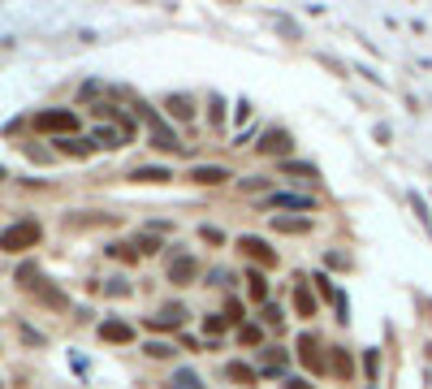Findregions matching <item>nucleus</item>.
<instances>
[{"label":"nucleus","instance_id":"nucleus-1","mask_svg":"<svg viewBox=\"0 0 432 389\" xmlns=\"http://www.w3.org/2000/svg\"><path fill=\"white\" fill-rule=\"evenodd\" d=\"M39 238H43V225L35 217H22V221H13L9 230H0V251H9V255H22L30 247H39Z\"/></svg>","mask_w":432,"mask_h":389},{"label":"nucleus","instance_id":"nucleus-2","mask_svg":"<svg viewBox=\"0 0 432 389\" xmlns=\"http://www.w3.org/2000/svg\"><path fill=\"white\" fill-rule=\"evenodd\" d=\"M35 130H43V134H74L78 130V112H70V108H43V112H35Z\"/></svg>","mask_w":432,"mask_h":389},{"label":"nucleus","instance_id":"nucleus-3","mask_svg":"<svg viewBox=\"0 0 432 389\" xmlns=\"http://www.w3.org/2000/svg\"><path fill=\"white\" fill-rule=\"evenodd\" d=\"M138 117L147 121V130H152V148H160V152H178V148H182L178 134H173V130L156 117V108H152V104H138Z\"/></svg>","mask_w":432,"mask_h":389},{"label":"nucleus","instance_id":"nucleus-4","mask_svg":"<svg viewBox=\"0 0 432 389\" xmlns=\"http://www.w3.org/2000/svg\"><path fill=\"white\" fill-rule=\"evenodd\" d=\"M238 251H243L247 259H255L260 268H273V264H277V251L268 247L264 238H255V234H243V238H238Z\"/></svg>","mask_w":432,"mask_h":389},{"label":"nucleus","instance_id":"nucleus-5","mask_svg":"<svg viewBox=\"0 0 432 389\" xmlns=\"http://www.w3.org/2000/svg\"><path fill=\"white\" fill-rule=\"evenodd\" d=\"M255 148H260L264 156H281V160H285V152H290V148H294V139H290V130H281V126H273V130H268V134H264L260 143H255Z\"/></svg>","mask_w":432,"mask_h":389},{"label":"nucleus","instance_id":"nucleus-6","mask_svg":"<svg viewBox=\"0 0 432 389\" xmlns=\"http://www.w3.org/2000/svg\"><path fill=\"white\" fill-rule=\"evenodd\" d=\"M260 203H264V208H298V212H311V208H316V199H311V194H294V190H277V194H264Z\"/></svg>","mask_w":432,"mask_h":389},{"label":"nucleus","instance_id":"nucleus-7","mask_svg":"<svg viewBox=\"0 0 432 389\" xmlns=\"http://www.w3.org/2000/svg\"><path fill=\"white\" fill-rule=\"evenodd\" d=\"M30 290H35V299H39L43 307H52V312H65V307H70L65 290H56L52 281H43V277H35V281H30Z\"/></svg>","mask_w":432,"mask_h":389},{"label":"nucleus","instance_id":"nucleus-8","mask_svg":"<svg viewBox=\"0 0 432 389\" xmlns=\"http://www.w3.org/2000/svg\"><path fill=\"white\" fill-rule=\"evenodd\" d=\"M298 359L307 363L311 372H325V350H320V337L316 333H302L298 337Z\"/></svg>","mask_w":432,"mask_h":389},{"label":"nucleus","instance_id":"nucleus-9","mask_svg":"<svg viewBox=\"0 0 432 389\" xmlns=\"http://www.w3.org/2000/svg\"><path fill=\"white\" fill-rule=\"evenodd\" d=\"M195 277H199V259H195V255H178V259L169 264V281H173V286H190Z\"/></svg>","mask_w":432,"mask_h":389},{"label":"nucleus","instance_id":"nucleus-10","mask_svg":"<svg viewBox=\"0 0 432 389\" xmlns=\"http://www.w3.org/2000/svg\"><path fill=\"white\" fill-rule=\"evenodd\" d=\"M190 182H199V186H220V182H229V169H225V165H195V169H190Z\"/></svg>","mask_w":432,"mask_h":389},{"label":"nucleus","instance_id":"nucleus-11","mask_svg":"<svg viewBox=\"0 0 432 389\" xmlns=\"http://www.w3.org/2000/svg\"><path fill=\"white\" fill-rule=\"evenodd\" d=\"M182 320H186V307H160V316L147 320V329H182Z\"/></svg>","mask_w":432,"mask_h":389},{"label":"nucleus","instance_id":"nucleus-12","mask_svg":"<svg viewBox=\"0 0 432 389\" xmlns=\"http://www.w3.org/2000/svg\"><path fill=\"white\" fill-rule=\"evenodd\" d=\"M100 337H104V342H134V329L125 320H104L100 324Z\"/></svg>","mask_w":432,"mask_h":389},{"label":"nucleus","instance_id":"nucleus-13","mask_svg":"<svg viewBox=\"0 0 432 389\" xmlns=\"http://www.w3.org/2000/svg\"><path fill=\"white\" fill-rule=\"evenodd\" d=\"M165 108H169L173 121H190V117H195V100H190V95H169Z\"/></svg>","mask_w":432,"mask_h":389},{"label":"nucleus","instance_id":"nucleus-14","mask_svg":"<svg viewBox=\"0 0 432 389\" xmlns=\"http://www.w3.org/2000/svg\"><path fill=\"white\" fill-rule=\"evenodd\" d=\"M277 234H311V217H273Z\"/></svg>","mask_w":432,"mask_h":389},{"label":"nucleus","instance_id":"nucleus-15","mask_svg":"<svg viewBox=\"0 0 432 389\" xmlns=\"http://www.w3.org/2000/svg\"><path fill=\"white\" fill-rule=\"evenodd\" d=\"M130 177H134V182H156V186H160V182H173V173H169L165 165H138Z\"/></svg>","mask_w":432,"mask_h":389},{"label":"nucleus","instance_id":"nucleus-16","mask_svg":"<svg viewBox=\"0 0 432 389\" xmlns=\"http://www.w3.org/2000/svg\"><path fill=\"white\" fill-rule=\"evenodd\" d=\"M247 299H251V303H268V281H264L260 268L247 272Z\"/></svg>","mask_w":432,"mask_h":389},{"label":"nucleus","instance_id":"nucleus-17","mask_svg":"<svg viewBox=\"0 0 432 389\" xmlns=\"http://www.w3.org/2000/svg\"><path fill=\"white\" fill-rule=\"evenodd\" d=\"M225 377L229 381H238V385H255V381H260V368H251V363H225Z\"/></svg>","mask_w":432,"mask_h":389},{"label":"nucleus","instance_id":"nucleus-18","mask_svg":"<svg viewBox=\"0 0 432 389\" xmlns=\"http://www.w3.org/2000/svg\"><path fill=\"white\" fill-rule=\"evenodd\" d=\"M294 312L298 316H316V299H311L307 281H294Z\"/></svg>","mask_w":432,"mask_h":389},{"label":"nucleus","instance_id":"nucleus-19","mask_svg":"<svg viewBox=\"0 0 432 389\" xmlns=\"http://www.w3.org/2000/svg\"><path fill=\"white\" fill-rule=\"evenodd\" d=\"M125 143H130V139H125L121 130H113V126H100V130H95V148H125Z\"/></svg>","mask_w":432,"mask_h":389},{"label":"nucleus","instance_id":"nucleus-20","mask_svg":"<svg viewBox=\"0 0 432 389\" xmlns=\"http://www.w3.org/2000/svg\"><path fill=\"white\" fill-rule=\"evenodd\" d=\"M61 152H65V156H91L95 139H61Z\"/></svg>","mask_w":432,"mask_h":389},{"label":"nucleus","instance_id":"nucleus-21","mask_svg":"<svg viewBox=\"0 0 432 389\" xmlns=\"http://www.w3.org/2000/svg\"><path fill=\"white\" fill-rule=\"evenodd\" d=\"M281 173H294V177H307V182H316V165H307V160H281Z\"/></svg>","mask_w":432,"mask_h":389},{"label":"nucleus","instance_id":"nucleus-22","mask_svg":"<svg viewBox=\"0 0 432 389\" xmlns=\"http://www.w3.org/2000/svg\"><path fill=\"white\" fill-rule=\"evenodd\" d=\"M169 389H203V385H199V377H195L190 368H178V372L169 377Z\"/></svg>","mask_w":432,"mask_h":389},{"label":"nucleus","instance_id":"nucleus-23","mask_svg":"<svg viewBox=\"0 0 432 389\" xmlns=\"http://www.w3.org/2000/svg\"><path fill=\"white\" fill-rule=\"evenodd\" d=\"M333 372L346 381L350 372H355V363H350V350H342V346H333Z\"/></svg>","mask_w":432,"mask_h":389},{"label":"nucleus","instance_id":"nucleus-24","mask_svg":"<svg viewBox=\"0 0 432 389\" xmlns=\"http://www.w3.org/2000/svg\"><path fill=\"white\" fill-rule=\"evenodd\" d=\"M238 342H243V346H260L264 329H260V324H243V329H238Z\"/></svg>","mask_w":432,"mask_h":389},{"label":"nucleus","instance_id":"nucleus-25","mask_svg":"<svg viewBox=\"0 0 432 389\" xmlns=\"http://www.w3.org/2000/svg\"><path fill=\"white\" fill-rule=\"evenodd\" d=\"M207 121H212V126H225V100H220V95H212V100H207Z\"/></svg>","mask_w":432,"mask_h":389},{"label":"nucleus","instance_id":"nucleus-26","mask_svg":"<svg viewBox=\"0 0 432 389\" xmlns=\"http://www.w3.org/2000/svg\"><path fill=\"white\" fill-rule=\"evenodd\" d=\"M407 199H411V208H415V217L424 221V230H432V212H428V203H424V199H420V194H415V190L407 194Z\"/></svg>","mask_w":432,"mask_h":389},{"label":"nucleus","instance_id":"nucleus-27","mask_svg":"<svg viewBox=\"0 0 432 389\" xmlns=\"http://www.w3.org/2000/svg\"><path fill=\"white\" fill-rule=\"evenodd\" d=\"M225 329H229V316H216V312H212V316L203 320V333H216V337H220Z\"/></svg>","mask_w":432,"mask_h":389},{"label":"nucleus","instance_id":"nucleus-28","mask_svg":"<svg viewBox=\"0 0 432 389\" xmlns=\"http://www.w3.org/2000/svg\"><path fill=\"white\" fill-rule=\"evenodd\" d=\"M108 255H117V259H125V264H130V259H138V251H134V242H113V247H108Z\"/></svg>","mask_w":432,"mask_h":389},{"label":"nucleus","instance_id":"nucleus-29","mask_svg":"<svg viewBox=\"0 0 432 389\" xmlns=\"http://www.w3.org/2000/svg\"><path fill=\"white\" fill-rule=\"evenodd\" d=\"M134 251H138V255H156V251H160V238H156V234H143V238L134 242Z\"/></svg>","mask_w":432,"mask_h":389},{"label":"nucleus","instance_id":"nucleus-30","mask_svg":"<svg viewBox=\"0 0 432 389\" xmlns=\"http://www.w3.org/2000/svg\"><path fill=\"white\" fill-rule=\"evenodd\" d=\"M311 281H316V290H320V299H338V290H333V281L325 277V272H316Z\"/></svg>","mask_w":432,"mask_h":389},{"label":"nucleus","instance_id":"nucleus-31","mask_svg":"<svg viewBox=\"0 0 432 389\" xmlns=\"http://www.w3.org/2000/svg\"><path fill=\"white\" fill-rule=\"evenodd\" d=\"M199 238H203V242H216V247L225 242V234H220L216 225H199Z\"/></svg>","mask_w":432,"mask_h":389},{"label":"nucleus","instance_id":"nucleus-32","mask_svg":"<svg viewBox=\"0 0 432 389\" xmlns=\"http://www.w3.org/2000/svg\"><path fill=\"white\" fill-rule=\"evenodd\" d=\"M147 355H152V359H169L173 346H169V342H147Z\"/></svg>","mask_w":432,"mask_h":389},{"label":"nucleus","instance_id":"nucleus-33","mask_svg":"<svg viewBox=\"0 0 432 389\" xmlns=\"http://www.w3.org/2000/svg\"><path fill=\"white\" fill-rule=\"evenodd\" d=\"M281 316H285V312H281V307H277V303H264V320H268V324H273V329H277V324H281Z\"/></svg>","mask_w":432,"mask_h":389},{"label":"nucleus","instance_id":"nucleus-34","mask_svg":"<svg viewBox=\"0 0 432 389\" xmlns=\"http://www.w3.org/2000/svg\"><path fill=\"white\" fill-rule=\"evenodd\" d=\"M363 368H367V381H376V368H380V355H376V350H367V359H363Z\"/></svg>","mask_w":432,"mask_h":389},{"label":"nucleus","instance_id":"nucleus-35","mask_svg":"<svg viewBox=\"0 0 432 389\" xmlns=\"http://www.w3.org/2000/svg\"><path fill=\"white\" fill-rule=\"evenodd\" d=\"M333 307H338V320L346 324V320H350V303H346V295H342V290H338V299H333Z\"/></svg>","mask_w":432,"mask_h":389},{"label":"nucleus","instance_id":"nucleus-36","mask_svg":"<svg viewBox=\"0 0 432 389\" xmlns=\"http://www.w3.org/2000/svg\"><path fill=\"white\" fill-rule=\"evenodd\" d=\"M243 190H247V194H251V190H268V177H247Z\"/></svg>","mask_w":432,"mask_h":389},{"label":"nucleus","instance_id":"nucleus-37","mask_svg":"<svg viewBox=\"0 0 432 389\" xmlns=\"http://www.w3.org/2000/svg\"><path fill=\"white\" fill-rule=\"evenodd\" d=\"M281 389H316V385H311V381H302V377H285Z\"/></svg>","mask_w":432,"mask_h":389},{"label":"nucleus","instance_id":"nucleus-38","mask_svg":"<svg viewBox=\"0 0 432 389\" xmlns=\"http://www.w3.org/2000/svg\"><path fill=\"white\" fill-rule=\"evenodd\" d=\"M104 290H108V295H117V299H125V295H130V286H125V281H108Z\"/></svg>","mask_w":432,"mask_h":389},{"label":"nucleus","instance_id":"nucleus-39","mask_svg":"<svg viewBox=\"0 0 432 389\" xmlns=\"http://www.w3.org/2000/svg\"><path fill=\"white\" fill-rule=\"evenodd\" d=\"M251 117V100H238V108H234V121H247Z\"/></svg>","mask_w":432,"mask_h":389},{"label":"nucleus","instance_id":"nucleus-40","mask_svg":"<svg viewBox=\"0 0 432 389\" xmlns=\"http://www.w3.org/2000/svg\"><path fill=\"white\" fill-rule=\"evenodd\" d=\"M225 316H229V320H243V303L229 299V303H225Z\"/></svg>","mask_w":432,"mask_h":389},{"label":"nucleus","instance_id":"nucleus-41","mask_svg":"<svg viewBox=\"0 0 432 389\" xmlns=\"http://www.w3.org/2000/svg\"><path fill=\"white\" fill-rule=\"evenodd\" d=\"M5 177H9V173H5V165H0V182H5Z\"/></svg>","mask_w":432,"mask_h":389}]
</instances>
